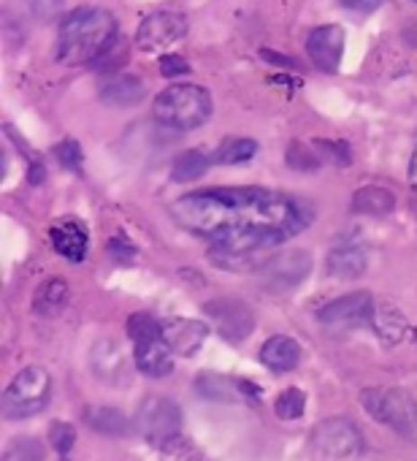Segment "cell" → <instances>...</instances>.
Wrapping results in <instances>:
<instances>
[{"label": "cell", "instance_id": "25", "mask_svg": "<svg viewBox=\"0 0 417 461\" xmlns=\"http://www.w3.org/2000/svg\"><path fill=\"white\" fill-rule=\"evenodd\" d=\"M258 155V141L255 139H226L217 152L215 160L223 166H236V163H247Z\"/></svg>", "mask_w": 417, "mask_h": 461}, {"label": "cell", "instance_id": "7", "mask_svg": "<svg viewBox=\"0 0 417 461\" xmlns=\"http://www.w3.org/2000/svg\"><path fill=\"white\" fill-rule=\"evenodd\" d=\"M312 456L317 461H347L363 447L360 429L347 418H325L312 429Z\"/></svg>", "mask_w": 417, "mask_h": 461}, {"label": "cell", "instance_id": "32", "mask_svg": "<svg viewBox=\"0 0 417 461\" xmlns=\"http://www.w3.org/2000/svg\"><path fill=\"white\" fill-rule=\"evenodd\" d=\"M288 163L293 166V168H298V171H312V168H317L320 166V160H317V155H312L309 152V147H304V144H293L290 147V152H288Z\"/></svg>", "mask_w": 417, "mask_h": 461}, {"label": "cell", "instance_id": "23", "mask_svg": "<svg viewBox=\"0 0 417 461\" xmlns=\"http://www.w3.org/2000/svg\"><path fill=\"white\" fill-rule=\"evenodd\" d=\"M84 420H87L95 431L109 434V437H122V434L130 429L128 418H125L117 407H90V410L84 412Z\"/></svg>", "mask_w": 417, "mask_h": 461}, {"label": "cell", "instance_id": "33", "mask_svg": "<svg viewBox=\"0 0 417 461\" xmlns=\"http://www.w3.org/2000/svg\"><path fill=\"white\" fill-rule=\"evenodd\" d=\"M160 74L165 79H176V77H184L190 74V66L182 55H163L160 58Z\"/></svg>", "mask_w": 417, "mask_h": 461}, {"label": "cell", "instance_id": "16", "mask_svg": "<svg viewBox=\"0 0 417 461\" xmlns=\"http://www.w3.org/2000/svg\"><path fill=\"white\" fill-rule=\"evenodd\" d=\"M163 334H165V342L173 350V356L190 358V356H195L203 348V342L208 337V326L200 323V321L176 318V321H171V323L163 326Z\"/></svg>", "mask_w": 417, "mask_h": 461}, {"label": "cell", "instance_id": "10", "mask_svg": "<svg viewBox=\"0 0 417 461\" xmlns=\"http://www.w3.org/2000/svg\"><path fill=\"white\" fill-rule=\"evenodd\" d=\"M374 299L371 294L366 291H355V294H347L331 304H325L320 312H317V321L328 329H363V326H371L374 321Z\"/></svg>", "mask_w": 417, "mask_h": 461}, {"label": "cell", "instance_id": "34", "mask_svg": "<svg viewBox=\"0 0 417 461\" xmlns=\"http://www.w3.org/2000/svg\"><path fill=\"white\" fill-rule=\"evenodd\" d=\"M25 4H28L31 14L39 20H49L63 9V0H25Z\"/></svg>", "mask_w": 417, "mask_h": 461}, {"label": "cell", "instance_id": "30", "mask_svg": "<svg viewBox=\"0 0 417 461\" xmlns=\"http://www.w3.org/2000/svg\"><path fill=\"white\" fill-rule=\"evenodd\" d=\"M49 442L58 453H68L76 442V429L71 423H55L49 429Z\"/></svg>", "mask_w": 417, "mask_h": 461}, {"label": "cell", "instance_id": "6", "mask_svg": "<svg viewBox=\"0 0 417 461\" xmlns=\"http://www.w3.org/2000/svg\"><path fill=\"white\" fill-rule=\"evenodd\" d=\"M368 415L406 437L417 434V402L401 388H366L360 393Z\"/></svg>", "mask_w": 417, "mask_h": 461}, {"label": "cell", "instance_id": "19", "mask_svg": "<svg viewBox=\"0 0 417 461\" xmlns=\"http://www.w3.org/2000/svg\"><path fill=\"white\" fill-rule=\"evenodd\" d=\"M301 361V348L293 337L277 334L269 337L261 348V364L269 366L271 372H290Z\"/></svg>", "mask_w": 417, "mask_h": 461}, {"label": "cell", "instance_id": "4", "mask_svg": "<svg viewBox=\"0 0 417 461\" xmlns=\"http://www.w3.org/2000/svg\"><path fill=\"white\" fill-rule=\"evenodd\" d=\"M128 337L133 339V361L138 372H144L146 377H165L168 372H173V350L165 342L163 326L152 315H130Z\"/></svg>", "mask_w": 417, "mask_h": 461}, {"label": "cell", "instance_id": "18", "mask_svg": "<svg viewBox=\"0 0 417 461\" xmlns=\"http://www.w3.org/2000/svg\"><path fill=\"white\" fill-rule=\"evenodd\" d=\"M146 98V85L133 77V74H120V77H109L101 85V101L106 106L114 109H128V106H138Z\"/></svg>", "mask_w": 417, "mask_h": 461}, {"label": "cell", "instance_id": "31", "mask_svg": "<svg viewBox=\"0 0 417 461\" xmlns=\"http://www.w3.org/2000/svg\"><path fill=\"white\" fill-rule=\"evenodd\" d=\"M55 155H58V160L66 166V168H71V171H79L82 168V147L76 144V141H60L58 147H55Z\"/></svg>", "mask_w": 417, "mask_h": 461}, {"label": "cell", "instance_id": "11", "mask_svg": "<svg viewBox=\"0 0 417 461\" xmlns=\"http://www.w3.org/2000/svg\"><path fill=\"white\" fill-rule=\"evenodd\" d=\"M187 36V20L176 12H155L136 31V47L144 52H157L182 41Z\"/></svg>", "mask_w": 417, "mask_h": 461}, {"label": "cell", "instance_id": "24", "mask_svg": "<svg viewBox=\"0 0 417 461\" xmlns=\"http://www.w3.org/2000/svg\"><path fill=\"white\" fill-rule=\"evenodd\" d=\"M371 329L377 331V337H379L385 345H398V342L404 339L406 323H404V318H401L393 307H377L374 321H371Z\"/></svg>", "mask_w": 417, "mask_h": 461}, {"label": "cell", "instance_id": "38", "mask_svg": "<svg viewBox=\"0 0 417 461\" xmlns=\"http://www.w3.org/2000/svg\"><path fill=\"white\" fill-rule=\"evenodd\" d=\"M414 4H417V0H414Z\"/></svg>", "mask_w": 417, "mask_h": 461}, {"label": "cell", "instance_id": "8", "mask_svg": "<svg viewBox=\"0 0 417 461\" xmlns=\"http://www.w3.org/2000/svg\"><path fill=\"white\" fill-rule=\"evenodd\" d=\"M136 431L149 442V445H165L173 437H179L182 429V410L176 402L165 396H146L133 418Z\"/></svg>", "mask_w": 417, "mask_h": 461}, {"label": "cell", "instance_id": "26", "mask_svg": "<svg viewBox=\"0 0 417 461\" xmlns=\"http://www.w3.org/2000/svg\"><path fill=\"white\" fill-rule=\"evenodd\" d=\"M274 410H277V415H279L282 420H296V418H301L304 410H306V393H304L301 388H285V391L277 396Z\"/></svg>", "mask_w": 417, "mask_h": 461}, {"label": "cell", "instance_id": "29", "mask_svg": "<svg viewBox=\"0 0 417 461\" xmlns=\"http://www.w3.org/2000/svg\"><path fill=\"white\" fill-rule=\"evenodd\" d=\"M95 350L106 356V366H103V369H98V377H103V380H114V372H122V369H125V361H122V356H120V348H117L111 339H103V342H98V345H95Z\"/></svg>", "mask_w": 417, "mask_h": 461}, {"label": "cell", "instance_id": "13", "mask_svg": "<svg viewBox=\"0 0 417 461\" xmlns=\"http://www.w3.org/2000/svg\"><path fill=\"white\" fill-rule=\"evenodd\" d=\"M306 55L315 63V68L333 74L344 55V31L339 25L315 28L306 39Z\"/></svg>", "mask_w": 417, "mask_h": 461}, {"label": "cell", "instance_id": "1", "mask_svg": "<svg viewBox=\"0 0 417 461\" xmlns=\"http://www.w3.org/2000/svg\"><path fill=\"white\" fill-rule=\"evenodd\" d=\"M171 214L192 234L234 256H253L261 248L279 245L296 237L312 220V209L266 187H215L187 193L173 201Z\"/></svg>", "mask_w": 417, "mask_h": 461}, {"label": "cell", "instance_id": "20", "mask_svg": "<svg viewBox=\"0 0 417 461\" xmlns=\"http://www.w3.org/2000/svg\"><path fill=\"white\" fill-rule=\"evenodd\" d=\"M352 212L355 214H366V217H385L395 209V195L385 187H360L355 195H352Z\"/></svg>", "mask_w": 417, "mask_h": 461}, {"label": "cell", "instance_id": "28", "mask_svg": "<svg viewBox=\"0 0 417 461\" xmlns=\"http://www.w3.org/2000/svg\"><path fill=\"white\" fill-rule=\"evenodd\" d=\"M4 461H44V445L39 439H17Z\"/></svg>", "mask_w": 417, "mask_h": 461}, {"label": "cell", "instance_id": "12", "mask_svg": "<svg viewBox=\"0 0 417 461\" xmlns=\"http://www.w3.org/2000/svg\"><path fill=\"white\" fill-rule=\"evenodd\" d=\"M203 312L212 318V323L217 326V331L228 342H242L255 329L253 310L244 302H236V299H215V302H208L203 307Z\"/></svg>", "mask_w": 417, "mask_h": 461}, {"label": "cell", "instance_id": "5", "mask_svg": "<svg viewBox=\"0 0 417 461\" xmlns=\"http://www.w3.org/2000/svg\"><path fill=\"white\" fill-rule=\"evenodd\" d=\"M52 377L44 366H25L4 393L6 418H31L49 404Z\"/></svg>", "mask_w": 417, "mask_h": 461}, {"label": "cell", "instance_id": "22", "mask_svg": "<svg viewBox=\"0 0 417 461\" xmlns=\"http://www.w3.org/2000/svg\"><path fill=\"white\" fill-rule=\"evenodd\" d=\"M208 166H212V158H208L203 149H187L173 160L171 176H173V182H192V179L203 176L208 171Z\"/></svg>", "mask_w": 417, "mask_h": 461}, {"label": "cell", "instance_id": "9", "mask_svg": "<svg viewBox=\"0 0 417 461\" xmlns=\"http://www.w3.org/2000/svg\"><path fill=\"white\" fill-rule=\"evenodd\" d=\"M312 272V256L306 250H285L282 256L266 261L258 272L261 285L271 294H288L298 288Z\"/></svg>", "mask_w": 417, "mask_h": 461}, {"label": "cell", "instance_id": "37", "mask_svg": "<svg viewBox=\"0 0 417 461\" xmlns=\"http://www.w3.org/2000/svg\"><path fill=\"white\" fill-rule=\"evenodd\" d=\"M409 185H412L414 193H417V149L412 152V160H409Z\"/></svg>", "mask_w": 417, "mask_h": 461}, {"label": "cell", "instance_id": "27", "mask_svg": "<svg viewBox=\"0 0 417 461\" xmlns=\"http://www.w3.org/2000/svg\"><path fill=\"white\" fill-rule=\"evenodd\" d=\"M160 450H163V461H200V453L184 437H173Z\"/></svg>", "mask_w": 417, "mask_h": 461}, {"label": "cell", "instance_id": "21", "mask_svg": "<svg viewBox=\"0 0 417 461\" xmlns=\"http://www.w3.org/2000/svg\"><path fill=\"white\" fill-rule=\"evenodd\" d=\"M68 299H71V291H68V283L60 280V277H52L47 280L39 291H36V299H33V307L39 315H60L66 307H68Z\"/></svg>", "mask_w": 417, "mask_h": 461}, {"label": "cell", "instance_id": "3", "mask_svg": "<svg viewBox=\"0 0 417 461\" xmlns=\"http://www.w3.org/2000/svg\"><path fill=\"white\" fill-rule=\"evenodd\" d=\"M155 120L173 131H195L212 117V95L200 85H171L152 104Z\"/></svg>", "mask_w": 417, "mask_h": 461}, {"label": "cell", "instance_id": "15", "mask_svg": "<svg viewBox=\"0 0 417 461\" xmlns=\"http://www.w3.org/2000/svg\"><path fill=\"white\" fill-rule=\"evenodd\" d=\"M366 248L358 237H339L333 240L325 267L339 280H355L366 272Z\"/></svg>", "mask_w": 417, "mask_h": 461}, {"label": "cell", "instance_id": "2", "mask_svg": "<svg viewBox=\"0 0 417 461\" xmlns=\"http://www.w3.org/2000/svg\"><path fill=\"white\" fill-rule=\"evenodd\" d=\"M117 41V20L106 9L82 6L68 12L58 28V60L66 66L98 63Z\"/></svg>", "mask_w": 417, "mask_h": 461}, {"label": "cell", "instance_id": "17", "mask_svg": "<svg viewBox=\"0 0 417 461\" xmlns=\"http://www.w3.org/2000/svg\"><path fill=\"white\" fill-rule=\"evenodd\" d=\"M52 237V248L71 264H82L90 248L87 230L76 222V220H60L58 225H52L49 230Z\"/></svg>", "mask_w": 417, "mask_h": 461}, {"label": "cell", "instance_id": "14", "mask_svg": "<svg viewBox=\"0 0 417 461\" xmlns=\"http://www.w3.org/2000/svg\"><path fill=\"white\" fill-rule=\"evenodd\" d=\"M195 388L203 399H212V402H255L261 396V391L247 383V380H236L228 375H215V372H206L195 380Z\"/></svg>", "mask_w": 417, "mask_h": 461}, {"label": "cell", "instance_id": "35", "mask_svg": "<svg viewBox=\"0 0 417 461\" xmlns=\"http://www.w3.org/2000/svg\"><path fill=\"white\" fill-rule=\"evenodd\" d=\"M382 4H385V0H342V6H347L350 12H360V14H371Z\"/></svg>", "mask_w": 417, "mask_h": 461}, {"label": "cell", "instance_id": "36", "mask_svg": "<svg viewBox=\"0 0 417 461\" xmlns=\"http://www.w3.org/2000/svg\"><path fill=\"white\" fill-rule=\"evenodd\" d=\"M109 253H111L120 264H128V261L133 258V248L125 245V240H120V237L109 242Z\"/></svg>", "mask_w": 417, "mask_h": 461}]
</instances>
